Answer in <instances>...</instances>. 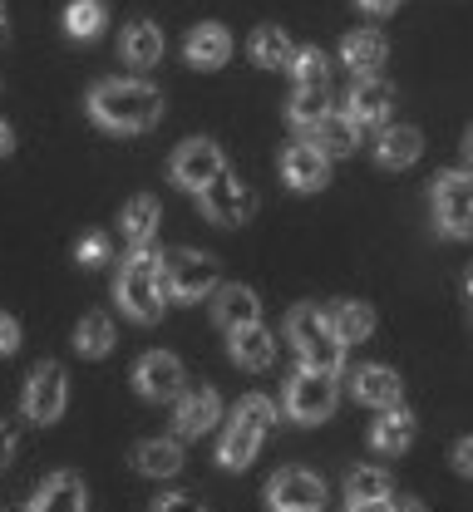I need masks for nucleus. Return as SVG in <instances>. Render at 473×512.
<instances>
[{
    "mask_svg": "<svg viewBox=\"0 0 473 512\" xmlns=\"http://www.w3.org/2000/svg\"><path fill=\"white\" fill-rule=\"evenodd\" d=\"M10 148H15V133H10V128L0 124V158H5V153H10Z\"/></svg>",
    "mask_w": 473,
    "mask_h": 512,
    "instance_id": "37998d69",
    "label": "nucleus"
},
{
    "mask_svg": "<svg viewBox=\"0 0 473 512\" xmlns=\"http://www.w3.org/2000/svg\"><path fill=\"white\" fill-rule=\"evenodd\" d=\"M355 143H360V128L350 124L345 114H326L321 124L311 128V148L321 158H345V153H355Z\"/></svg>",
    "mask_w": 473,
    "mask_h": 512,
    "instance_id": "5701e85b",
    "label": "nucleus"
},
{
    "mask_svg": "<svg viewBox=\"0 0 473 512\" xmlns=\"http://www.w3.org/2000/svg\"><path fill=\"white\" fill-rule=\"evenodd\" d=\"M469 296H473V271H469Z\"/></svg>",
    "mask_w": 473,
    "mask_h": 512,
    "instance_id": "de8ad7c7",
    "label": "nucleus"
},
{
    "mask_svg": "<svg viewBox=\"0 0 473 512\" xmlns=\"http://www.w3.org/2000/svg\"><path fill=\"white\" fill-rule=\"evenodd\" d=\"M286 69L296 74V89H321V84H326V74H331V60H326L316 45H306V50H296V55H291Z\"/></svg>",
    "mask_w": 473,
    "mask_h": 512,
    "instance_id": "72a5a7b5",
    "label": "nucleus"
},
{
    "mask_svg": "<svg viewBox=\"0 0 473 512\" xmlns=\"http://www.w3.org/2000/svg\"><path fill=\"white\" fill-rule=\"evenodd\" d=\"M271 512H321L326 508V483L311 468H281L267 483Z\"/></svg>",
    "mask_w": 473,
    "mask_h": 512,
    "instance_id": "0eeeda50",
    "label": "nucleus"
},
{
    "mask_svg": "<svg viewBox=\"0 0 473 512\" xmlns=\"http://www.w3.org/2000/svg\"><path fill=\"white\" fill-rule=\"evenodd\" d=\"M104 20H109V5L104 0H74L65 10V30L74 40H94L104 30Z\"/></svg>",
    "mask_w": 473,
    "mask_h": 512,
    "instance_id": "7c9ffc66",
    "label": "nucleus"
},
{
    "mask_svg": "<svg viewBox=\"0 0 473 512\" xmlns=\"http://www.w3.org/2000/svg\"><path fill=\"white\" fill-rule=\"evenodd\" d=\"M74 256H79L84 266H104V261H109V242H104L99 232H89V237L74 247Z\"/></svg>",
    "mask_w": 473,
    "mask_h": 512,
    "instance_id": "c9c22d12",
    "label": "nucleus"
},
{
    "mask_svg": "<svg viewBox=\"0 0 473 512\" xmlns=\"http://www.w3.org/2000/svg\"><path fill=\"white\" fill-rule=\"evenodd\" d=\"M20 350V320L0 316V355H15Z\"/></svg>",
    "mask_w": 473,
    "mask_h": 512,
    "instance_id": "4c0bfd02",
    "label": "nucleus"
},
{
    "mask_svg": "<svg viewBox=\"0 0 473 512\" xmlns=\"http://www.w3.org/2000/svg\"><path fill=\"white\" fill-rule=\"evenodd\" d=\"M350 394H355L360 404L395 409V404H400V394H405V380H400L390 365H360V370L350 375Z\"/></svg>",
    "mask_w": 473,
    "mask_h": 512,
    "instance_id": "4468645a",
    "label": "nucleus"
},
{
    "mask_svg": "<svg viewBox=\"0 0 473 512\" xmlns=\"http://www.w3.org/2000/svg\"><path fill=\"white\" fill-rule=\"evenodd\" d=\"M74 350L79 355H89V360H99V355H109L114 350V320L109 316H84L79 325H74Z\"/></svg>",
    "mask_w": 473,
    "mask_h": 512,
    "instance_id": "cd10ccee",
    "label": "nucleus"
},
{
    "mask_svg": "<svg viewBox=\"0 0 473 512\" xmlns=\"http://www.w3.org/2000/svg\"><path fill=\"white\" fill-rule=\"evenodd\" d=\"M291 55H296V45L286 40L281 25H262V30L252 35V60L262 64V69H286Z\"/></svg>",
    "mask_w": 473,
    "mask_h": 512,
    "instance_id": "c85d7f7f",
    "label": "nucleus"
},
{
    "mask_svg": "<svg viewBox=\"0 0 473 512\" xmlns=\"http://www.w3.org/2000/svg\"><path fill=\"white\" fill-rule=\"evenodd\" d=\"M10 453H15V434H10V429L0 424V468L10 463Z\"/></svg>",
    "mask_w": 473,
    "mask_h": 512,
    "instance_id": "ea45409f",
    "label": "nucleus"
},
{
    "mask_svg": "<svg viewBox=\"0 0 473 512\" xmlns=\"http://www.w3.org/2000/svg\"><path fill=\"white\" fill-rule=\"evenodd\" d=\"M257 448H262V434L232 419L227 434H222V468H247V463L257 458Z\"/></svg>",
    "mask_w": 473,
    "mask_h": 512,
    "instance_id": "c756f323",
    "label": "nucleus"
},
{
    "mask_svg": "<svg viewBox=\"0 0 473 512\" xmlns=\"http://www.w3.org/2000/svg\"><path fill=\"white\" fill-rule=\"evenodd\" d=\"M134 384L143 399H178V394H183V360L168 355V350H148V355L138 360Z\"/></svg>",
    "mask_w": 473,
    "mask_h": 512,
    "instance_id": "9b49d317",
    "label": "nucleus"
},
{
    "mask_svg": "<svg viewBox=\"0 0 473 512\" xmlns=\"http://www.w3.org/2000/svg\"><path fill=\"white\" fill-rule=\"evenodd\" d=\"M370 444H375V453H405V448L414 444V414H409L405 404L385 409V419L375 424Z\"/></svg>",
    "mask_w": 473,
    "mask_h": 512,
    "instance_id": "a878e982",
    "label": "nucleus"
},
{
    "mask_svg": "<svg viewBox=\"0 0 473 512\" xmlns=\"http://www.w3.org/2000/svg\"><path fill=\"white\" fill-rule=\"evenodd\" d=\"M286 335H291V345H296V355H301V370H321V375H340V365H345V345L336 340V330H331V320L321 306H296L291 316H286Z\"/></svg>",
    "mask_w": 473,
    "mask_h": 512,
    "instance_id": "f03ea898",
    "label": "nucleus"
},
{
    "mask_svg": "<svg viewBox=\"0 0 473 512\" xmlns=\"http://www.w3.org/2000/svg\"><path fill=\"white\" fill-rule=\"evenodd\" d=\"M390 508H395V503L385 498V503H350V508H345V512H390Z\"/></svg>",
    "mask_w": 473,
    "mask_h": 512,
    "instance_id": "79ce46f5",
    "label": "nucleus"
},
{
    "mask_svg": "<svg viewBox=\"0 0 473 512\" xmlns=\"http://www.w3.org/2000/svg\"><path fill=\"white\" fill-rule=\"evenodd\" d=\"M0 40H5V0H0Z\"/></svg>",
    "mask_w": 473,
    "mask_h": 512,
    "instance_id": "49530a36",
    "label": "nucleus"
},
{
    "mask_svg": "<svg viewBox=\"0 0 473 512\" xmlns=\"http://www.w3.org/2000/svg\"><path fill=\"white\" fill-rule=\"evenodd\" d=\"M390 512H429V508H424V503H414V498H405L400 508H390Z\"/></svg>",
    "mask_w": 473,
    "mask_h": 512,
    "instance_id": "a18cd8bd",
    "label": "nucleus"
},
{
    "mask_svg": "<svg viewBox=\"0 0 473 512\" xmlns=\"http://www.w3.org/2000/svg\"><path fill=\"white\" fill-rule=\"evenodd\" d=\"M217 291V261L203 252H173L158 261V296L163 301H203Z\"/></svg>",
    "mask_w": 473,
    "mask_h": 512,
    "instance_id": "20e7f679",
    "label": "nucleus"
},
{
    "mask_svg": "<svg viewBox=\"0 0 473 512\" xmlns=\"http://www.w3.org/2000/svg\"><path fill=\"white\" fill-rule=\"evenodd\" d=\"M173 183L188 192H203L212 178H222L227 168H222V153H217V143L212 138H188L178 153H173Z\"/></svg>",
    "mask_w": 473,
    "mask_h": 512,
    "instance_id": "1a4fd4ad",
    "label": "nucleus"
},
{
    "mask_svg": "<svg viewBox=\"0 0 473 512\" xmlns=\"http://www.w3.org/2000/svg\"><path fill=\"white\" fill-rule=\"evenodd\" d=\"M217 414H222L217 389H193V394H183V399H178V434H183V439H203L207 429L217 424Z\"/></svg>",
    "mask_w": 473,
    "mask_h": 512,
    "instance_id": "a211bd4d",
    "label": "nucleus"
},
{
    "mask_svg": "<svg viewBox=\"0 0 473 512\" xmlns=\"http://www.w3.org/2000/svg\"><path fill=\"white\" fill-rule=\"evenodd\" d=\"M232 360L242 365V370H267L271 360H276V340H271L267 325H247V330H232Z\"/></svg>",
    "mask_w": 473,
    "mask_h": 512,
    "instance_id": "4be33fe9",
    "label": "nucleus"
},
{
    "mask_svg": "<svg viewBox=\"0 0 473 512\" xmlns=\"http://www.w3.org/2000/svg\"><path fill=\"white\" fill-rule=\"evenodd\" d=\"M434 222L444 237H473V173L434 178Z\"/></svg>",
    "mask_w": 473,
    "mask_h": 512,
    "instance_id": "423d86ee",
    "label": "nucleus"
},
{
    "mask_svg": "<svg viewBox=\"0 0 473 512\" xmlns=\"http://www.w3.org/2000/svg\"><path fill=\"white\" fill-rule=\"evenodd\" d=\"M134 468L143 478H168V473L183 468V448L173 444V439H143L134 448Z\"/></svg>",
    "mask_w": 473,
    "mask_h": 512,
    "instance_id": "b1692460",
    "label": "nucleus"
},
{
    "mask_svg": "<svg viewBox=\"0 0 473 512\" xmlns=\"http://www.w3.org/2000/svg\"><path fill=\"white\" fill-rule=\"evenodd\" d=\"M158 217H163V212H158V197H148V192L134 197V202L124 207V242H129V247H148L153 232H158Z\"/></svg>",
    "mask_w": 473,
    "mask_h": 512,
    "instance_id": "bb28decb",
    "label": "nucleus"
},
{
    "mask_svg": "<svg viewBox=\"0 0 473 512\" xmlns=\"http://www.w3.org/2000/svg\"><path fill=\"white\" fill-rule=\"evenodd\" d=\"M281 173H286V183L296 192H321L331 183V158H321L311 143H296V148H286Z\"/></svg>",
    "mask_w": 473,
    "mask_h": 512,
    "instance_id": "2eb2a0df",
    "label": "nucleus"
},
{
    "mask_svg": "<svg viewBox=\"0 0 473 512\" xmlns=\"http://www.w3.org/2000/svg\"><path fill=\"white\" fill-rule=\"evenodd\" d=\"M390 55V45H385V35L380 30H355V35H345V45H340V64L355 74V79H370L380 64Z\"/></svg>",
    "mask_w": 473,
    "mask_h": 512,
    "instance_id": "f3484780",
    "label": "nucleus"
},
{
    "mask_svg": "<svg viewBox=\"0 0 473 512\" xmlns=\"http://www.w3.org/2000/svg\"><path fill=\"white\" fill-rule=\"evenodd\" d=\"M119 55H124V64H134V69H153V64L163 60V30L153 20H134L124 30V40H119Z\"/></svg>",
    "mask_w": 473,
    "mask_h": 512,
    "instance_id": "aec40b11",
    "label": "nucleus"
},
{
    "mask_svg": "<svg viewBox=\"0 0 473 512\" xmlns=\"http://www.w3.org/2000/svg\"><path fill=\"white\" fill-rule=\"evenodd\" d=\"M326 104H331L326 84H321V89H296V94H291V124H296V128H306V133H311V128H316L321 119H326V114H331Z\"/></svg>",
    "mask_w": 473,
    "mask_h": 512,
    "instance_id": "473e14b6",
    "label": "nucleus"
},
{
    "mask_svg": "<svg viewBox=\"0 0 473 512\" xmlns=\"http://www.w3.org/2000/svg\"><path fill=\"white\" fill-rule=\"evenodd\" d=\"M183 55H188V64H193V69H222V64H227V55H232V35H227L222 25L203 20V25H193V30H188Z\"/></svg>",
    "mask_w": 473,
    "mask_h": 512,
    "instance_id": "dca6fc26",
    "label": "nucleus"
},
{
    "mask_svg": "<svg viewBox=\"0 0 473 512\" xmlns=\"http://www.w3.org/2000/svg\"><path fill=\"white\" fill-rule=\"evenodd\" d=\"M360 5H365L370 15H390V10H395V5H405V0H360Z\"/></svg>",
    "mask_w": 473,
    "mask_h": 512,
    "instance_id": "a19ab883",
    "label": "nucleus"
},
{
    "mask_svg": "<svg viewBox=\"0 0 473 512\" xmlns=\"http://www.w3.org/2000/svg\"><path fill=\"white\" fill-rule=\"evenodd\" d=\"M345 498L350 503H385L390 498V478L380 468H350L345 473Z\"/></svg>",
    "mask_w": 473,
    "mask_h": 512,
    "instance_id": "2f4dec72",
    "label": "nucleus"
},
{
    "mask_svg": "<svg viewBox=\"0 0 473 512\" xmlns=\"http://www.w3.org/2000/svg\"><path fill=\"white\" fill-rule=\"evenodd\" d=\"M212 320L232 335V330H247V325H262V301L252 286H217L212 291Z\"/></svg>",
    "mask_w": 473,
    "mask_h": 512,
    "instance_id": "ddd939ff",
    "label": "nucleus"
},
{
    "mask_svg": "<svg viewBox=\"0 0 473 512\" xmlns=\"http://www.w3.org/2000/svg\"><path fill=\"white\" fill-rule=\"evenodd\" d=\"M390 109H395V84L390 79H355V89H350V99H345V119L355 128H370V124H385L390 119Z\"/></svg>",
    "mask_w": 473,
    "mask_h": 512,
    "instance_id": "f8f14e48",
    "label": "nucleus"
},
{
    "mask_svg": "<svg viewBox=\"0 0 473 512\" xmlns=\"http://www.w3.org/2000/svg\"><path fill=\"white\" fill-rule=\"evenodd\" d=\"M232 419H237V424H247V429H257V434L267 439L271 424H276V404H271L267 394H247V399H237Z\"/></svg>",
    "mask_w": 473,
    "mask_h": 512,
    "instance_id": "f704fd0d",
    "label": "nucleus"
},
{
    "mask_svg": "<svg viewBox=\"0 0 473 512\" xmlns=\"http://www.w3.org/2000/svg\"><path fill=\"white\" fill-rule=\"evenodd\" d=\"M198 202H203V217H207V222H222V227H237V222H247V217L257 212V197L242 188L232 173L212 178V183L198 192Z\"/></svg>",
    "mask_w": 473,
    "mask_h": 512,
    "instance_id": "9d476101",
    "label": "nucleus"
},
{
    "mask_svg": "<svg viewBox=\"0 0 473 512\" xmlns=\"http://www.w3.org/2000/svg\"><path fill=\"white\" fill-rule=\"evenodd\" d=\"M419 153H424V133L414 124L385 128L380 143H375V163H380V168H409Z\"/></svg>",
    "mask_w": 473,
    "mask_h": 512,
    "instance_id": "6ab92c4d",
    "label": "nucleus"
},
{
    "mask_svg": "<svg viewBox=\"0 0 473 512\" xmlns=\"http://www.w3.org/2000/svg\"><path fill=\"white\" fill-rule=\"evenodd\" d=\"M89 114L114 133H143L163 119V94L143 79H104L89 94Z\"/></svg>",
    "mask_w": 473,
    "mask_h": 512,
    "instance_id": "f257e3e1",
    "label": "nucleus"
},
{
    "mask_svg": "<svg viewBox=\"0 0 473 512\" xmlns=\"http://www.w3.org/2000/svg\"><path fill=\"white\" fill-rule=\"evenodd\" d=\"M454 468H459L464 478H473V434L459 439V448H454Z\"/></svg>",
    "mask_w": 473,
    "mask_h": 512,
    "instance_id": "58836bf2",
    "label": "nucleus"
},
{
    "mask_svg": "<svg viewBox=\"0 0 473 512\" xmlns=\"http://www.w3.org/2000/svg\"><path fill=\"white\" fill-rule=\"evenodd\" d=\"M153 512H203V503L193 493H168V498L153 503Z\"/></svg>",
    "mask_w": 473,
    "mask_h": 512,
    "instance_id": "e433bc0d",
    "label": "nucleus"
},
{
    "mask_svg": "<svg viewBox=\"0 0 473 512\" xmlns=\"http://www.w3.org/2000/svg\"><path fill=\"white\" fill-rule=\"evenodd\" d=\"M326 320H331V330H336L340 345L370 340V330H375V311H370L365 301H336V306L326 311Z\"/></svg>",
    "mask_w": 473,
    "mask_h": 512,
    "instance_id": "393cba45",
    "label": "nucleus"
},
{
    "mask_svg": "<svg viewBox=\"0 0 473 512\" xmlns=\"http://www.w3.org/2000/svg\"><path fill=\"white\" fill-rule=\"evenodd\" d=\"M25 512H84V483L74 473H55L45 478V488L30 498Z\"/></svg>",
    "mask_w": 473,
    "mask_h": 512,
    "instance_id": "412c9836",
    "label": "nucleus"
},
{
    "mask_svg": "<svg viewBox=\"0 0 473 512\" xmlns=\"http://www.w3.org/2000/svg\"><path fill=\"white\" fill-rule=\"evenodd\" d=\"M65 404H69L65 370H60L55 360H40L30 384H25V414H30L35 424H55V419L65 414Z\"/></svg>",
    "mask_w": 473,
    "mask_h": 512,
    "instance_id": "6e6552de",
    "label": "nucleus"
},
{
    "mask_svg": "<svg viewBox=\"0 0 473 512\" xmlns=\"http://www.w3.org/2000/svg\"><path fill=\"white\" fill-rule=\"evenodd\" d=\"M158 261H163V256L153 252V247H134V252L124 256V266H119V281H114L119 306H124L134 320H143V325H153L158 311H163V296H158Z\"/></svg>",
    "mask_w": 473,
    "mask_h": 512,
    "instance_id": "7ed1b4c3",
    "label": "nucleus"
},
{
    "mask_svg": "<svg viewBox=\"0 0 473 512\" xmlns=\"http://www.w3.org/2000/svg\"><path fill=\"white\" fill-rule=\"evenodd\" d=\"M340 404V384L336 375H321V370H301L296 380L286 384V414L296 424H321L331 419Z\"/></svg>",
    "mask_w": 473,
    "mask_h": 512,
    "instance_id": "39448f33",
    "label": "nucleus"
},
{
    "mask_svg": "<svg viewBox=\"0 0 473 512\" xmlns=\"http://www.w3.org/2000/svg\"><path fill=\"white\" fill-rule=\"evenodd\" d=\"M464 163H469V173H473V128L464 133Z\"/></svg>",
    "mask_w": 473,
    "mask_h": 512,
    "instance_id": "c03bdc74",
    "label": "nucleus"
}]
</instances>
